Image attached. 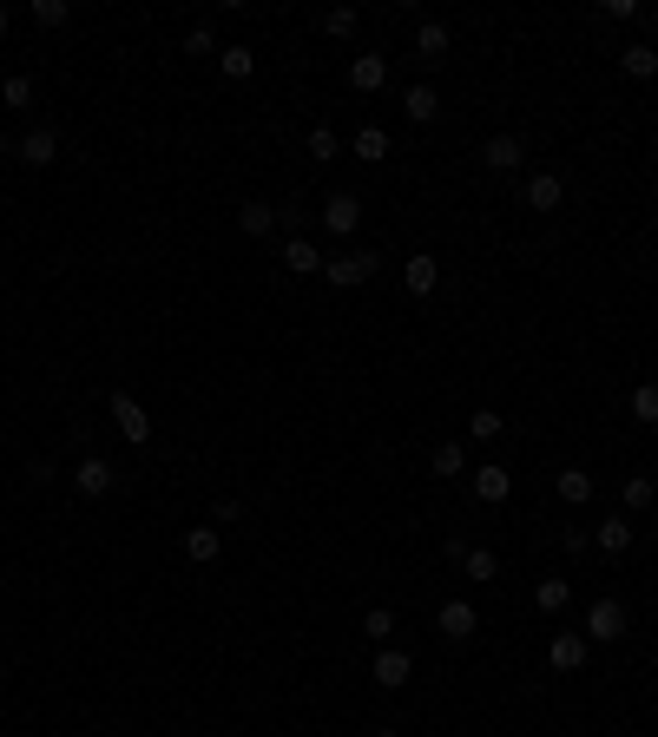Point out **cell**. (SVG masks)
<instances>
[{
	"instance_id": "cell-2",
	"label": "cell",
	"mask_w": 658,
	"mask_h": 737,
	"mask_svg": "<svg viewBox=\"0 0 658 737\" xmlns=\"http://www.w3.org/2000/svg\"><path fill=\"white\" fill-rule=\"evenodd\" d=\"M323 270H329V283H336V290H362V283L382 270V257H376V251H343V257H329Z\"/></svg>"
},
{
	"instance_id": "cell-19",
	"label": "cell",
	"mask_w": 658,
	"mask_h": 737,
	"mask_svg": "<svg viewBox=\"0 0 658 737\" xmlns=\"http://www.w3.org/2000/svg\"><path fill=\"white\" fill-rule=\"evenodd\" d=\"M237 224H244L251 237H270V231H277V204H264V198H244V204H237Z\"/></svg>"
},
{
	"instance_id": "cell-21",
	"label": "cell",
	"mask_w": 658,
	"mask_h": 737,
	"mask_svg": "<svg viewBox=\"0 0 658 737\" xmlns=\"http://www.w3.org/2000/svg\"><path fill=\"white\" fill-rule=\"evenodd\" d=\"M553 487H560L566 507H586V501H593V474H586V468H560V481H553Z\"/></svg>"
},
{
	"instance_id": "cell-25",
	"label": "cell",
	"mask_w": 658,
	"mask_h": 737,
	"mask_svg": "<svg viewBox=\"0 0 658 737\" xmlns=\"http://www.w3.org/2000/svg\"><path fill=\"white\" fill-rule=\"evenodd\" d=\"M461 573H468V580H494V573H501V560H494L487 547H468V553H461Z\"/></svg>"
},
{
	"instance_id": "cell-17",
	"label": "cell",
	"mask_w": 658,
	"mask_h": 737,
	"mask_svg": "<svg viewBox=\"0 0 658 737\" xmlns=\"http://www.w3.org/2000/svg\"><path fill=\"white\" fill-rule=\"evenodd\" d=\"M527 204H533V211H560V204H566V185H560L553 172H533V178H527Z\"/></svg>"
},
{
	"instance_id": "cell-38",
	"label": "cell",
	"mask_w": 658,
	"mask_h": 737,
	"mask_svg": "<svg viewBox=\"0 0 658 737\" xmlns=\"http://www.w3.org/2000/svg\"><path fill=\"white\" fill-rule=\"evenodd\" d=\"M376 737H402V731H376Z\"/></svg>"
},
{
	"instance_id": "cell-39",
	"label": "cell",
	"mask_w": 658,
	"mask_h": 737,
	"mask_svg": "<svg viewBox=\"0 0 658 737\" xmlns=\"http://www.w3.org/2000/svg\"><path fill=\"white\" fill-rule=\"evenodd\" d=\"M652 540H658V520H652Z\"/></svg>"
},
{
	"instance_id": "cell-27",
	"label": "cell",
	"mask_w": 658,
	"mask_h": 737,
	"mask_svg": "<svg viewBox=\"0 0 658 737\" xmlns=\"http://www.w3.org/2000/svg\"><path fill=\"white\" fill-rule=\"evenodd\" d=\"M257 73V53L251 47H224V79H251Z\"/></svg>"
},
{
	"instance_id": "cell-29",
	"label": "cell",
	"mask_w": 658,
	"mask_h": 737,
	"mask_svg": "<svg viewBox=\"0 0 658 737\" xmlns=\"http://www.w3.org/2000/svg\"><path fill=\"white\" fill-rule=\"evenodd\" d=\"M323 33H329V40H349V33H356V7H329Z\"/></svg>"
},
{
	"instance_id": "cell-28",
	"label": "cell",
	"mask_w": 658,
	"mask_h": 737,
	"mask_svg": "<svg viewBox=\"0 0 658 737\" xmlns=\"http://www.w3.org/2000/svg\"><path fill=\"white\" fill-rule=\"evenodd\" d=\"M356 158H389V132H382V126H362L356 132Z\"/></svg>"
},
{
	"instance_id": "cell-7",
	"label": "cell",
	"mask_w": 658,
	"mask_h": 737,
	"mask_svg": "<svg viewBox=\"0 0 658 737\" xmlns=\"http://www.w3.org/2000/svg\"><path fill=\"white\" fill-rule=\"evenodd\" d=\"M73 487L86 494V501H99V494H112V487H119V468H112V461H99V455H86V461L73 468Z\"/></svg>"
},
{
	"instance_id": "cell-36",
	"label": "cell",
	"mask_w": 658,
	"mask_h": 737,
	"mask_svg": "<svg viewBox=\"0 0 658 737\" xmlns=\"http://www.w3.org/2000/svg\"><path fill=\"white\" fill-rule=\"evenodd\" d=\"M185 53H218V33H211V27H191L185 33Z\"/></svg>"
},
{
	"instance_id": "cell-20",
	"label": "cell",
	"mask_w": 658,
	"mask_h": 737,
	"mask_svg": "<svg viewBox=\"0 0 658 737\" xmlns=\"http://www.w3.org/2000/svg\"><path fill=\"white\" fill-rule=\"evenodd\" d=\"M402 112L415 119V126H435V112H441L435 86H408V93H402Z\"/></svg>"
},
{
	"instance_id": "cell-1",
	"label": "cell",
	"mask_w": 658,
	"mask_h": 737,
	"mask_svg": "<svg viewBox=\"0 0 658 737\" xmlns=\"http://www.w3.org/2000/svg\"><path fill=\"white\" fill-rule=\"evenodd\" d=\"M626 626H632L626 599H593V606H586V645H612V639H626Z\"/></svg>"
},
{
	"instance_id": "cell-10",
	"label": "cell",
	"mask_w": 658,
	"mask_h": 737,
	"mask_svg": "<svg viewBox=\"0 0 658 737\" xmlns=\"http://www.w3.org/2000/svg\"><path fill=\"white\" fill-rule=\"evenodd\" d=\"M349 86H356V93H382V86H389V60H382V53H356V60H349Z\"/></svg>"
},
{
	"instance_id": "cell-30",
	"label": "cell",
	"mask_w": 658,
	"mask_h": 737,
	"mask_svg": "<svg viewBox=\"0 0 658 737\" xmlns=\"http://www.w3.org/2000/svg\"><path fill=\"white\" fill-rule=\"evenodd\" d=\"M501 428H507V422L494 415V408H474V415H468V435H474V441H494Z\"/></svg>"
},
{
	"instance_id": "cell-13",
	"label": "cell",
	"mask_w": 658,
	"mask_h": 737,
	"mask_svg": "<svg viewBox=\"0 0 658 737\" xmlns=\"http://www.w3.org/2000/svg\"><path fill=\"white\" fill-rule=\"evenodd\" d=\"M593 547L606 553V560H619V553L632 547V520H626V514H606V520L593 527Z\"/></svg>"
},
{
	"instance_id": "cell-11",
	"label": "cell",
	"mask_w": 658,
	"mask_h": 737,
	"mask_svg": "<svg viewBox=\"0 0 658 737\" xmlns=\"http://www.w3.org/2000/svg\"><path fill=\"white\" fill-rule=\"evenodd\" d=\"M586 652H593V645H586V632H560V639L547 645V665H553V672H580Z\"/></svg>"
},
{
	"instance_id": "cell-18",
	"label": "cell",
	"mask_w": 658,
	"mask_h": 737,
	"mask_svg": "<svg viewBox=\"0 0 658 737\" xmlns=\"http://www.w3.org/2000/svg\"><path fill=\"white\" fill-rule=\"evenodd\" d=\"M218 553H224V534H218V527H191V534H185V560H191V566H211Z\"/></svg>"
},
{
	"instance_id": "cell-5",
	"label": "cell",
	"mask_w": 658,
	"mask_h": 737,
	"mask_svg": "<svg viewBox=\"0 0 658 737\" xmlns=\"http://www.w3.org/2000/svg\"><path fill=\"white\" fill-rule=\"evenodd\" d=\"M435 632L441 639H474V632H481V612H474V599H448V606L435 612Z\"/></svg>"
},
{
	"instance_id": "cell-22",
	"label": "cell",
	"mask_w": 658,
	"mask_h": 737,
	"mask_svg": "<svg viewBox=\"0 0 658 737\" xmlns=\"http://www.w3.org/2000/svg\"><path fill=\"white\" fill-rule=\"evenodd\" d=\"M619 73H626V79H652L658 73V53L645 47V40H639V47H619Z\"/></svg>"
},
{
	"instance_id": "cell-16",
	"label": "cell",
	"mask_w": 658,
	"mask_h": 737,
	"mask_svg": "<svg viewBox=\"0 0 658 737\" xmlns=\"http://www.w3.org/2000/svg\"><path fill=\"white\" fill-rule=\"evenodd\" d=\"M415 60L422 66L448 60V27H441V20H422V27H415Z\"/></svg>"
},
{
	"instance_id": "cell-37",
	"label": "cell",
	"mask_w": 658,
	"mask_h": 737,
	"mask_svg": "<svg viewBox=\"0 0 658 737\" xmlns=\"http://www.w3.org/2000/svg\"><path fill=\"white\" fill-rule=\"evenodd\" d=\"M7 27H14V14H7V7H0V40H7Z\"/></svg>"
},
{
	"instance_id": "cell-26",
	"label": "cell",
	"mask_w": 658,
	"mask_h": 737,
	"mask_svg": "<svg viewBox=\"0 0 658 737\" xmlns=\"http://www.w3.org/2000/svg\"><path fill=\"white\" fill-rule=\"evenodd\" d=\"M362 632H369L376 645H389V632H395V612H389V606H369V612H362Z\"/></svg>"
},
{
	"instance_id": "cell-23",
	"label": "cell",
	"mask_w": 658,
	"mask_h": 737,
	"mask_svg": "<svg viewBox=\"0 0 658 737\" xmlns=\"http://www.w3.org/2000/svg\"><path fill=\"white\" fill-rule=\"evenodd\" d=\"M435 474L448 481V474H468V448L461 441H435Z\"/></svg>"
},
{
	"instance_id": "cell-9",
	"label": "cell",
	"mask_w": 658,
	"mask_h": 737,
	"mask_svg": "<svg viewBox=\"0 0 658 737\" xmlns=\"http://www.w3.org/2000/svg\"><path fill=\"white\" fill-rule=\"evenodd\" d=\"M487 172H520V158H527V145H520V132H494V139L481 145Z\"/></svg>"
},
{
	"instance_id": "cell-12",
	"label": "cell",
	"mask_w": 658,
	"mask_h": 737,
	"mask_svg": "<svg viewBox=\"0 0 658 737\" xmlns=\"http://www.w3.org/2000/svg\"><path fill=\"white\" fill-rule=\"evenodd\" d=\"M277 264H283V270H290V277H316V270H323V264H329V257H323V251H316L310 237H290V244H283V257H277Z\"/></svg>"
},
{
	"instance_id": "cell-35",
	"label": "cell",
	"mask_w": 658,
	"mask_h": 737,
	"mask_svg": "<svg viewBox=\"0 0 658 737\" xmlns=\"http://www.w3.org/2000/svg\"><path fill=\"white\" fill-rule=\"evenodd\" d=\"M33 20L40 27H66V0H33Z\"/></svg>"
},
{
	"instance_id": "cell-14",
	"label": "cell",
	"mask_w": 658,
	"mask_h": 737,
	"mask_svg": "<svg viewBox=\"0 0 658 737\" xmlns=\"http://www.w3.org/2000/svg\"><path fill=\"white\" fill-rule=\"evenodd\" d=\"M507 494H514V474H507V468H494V461H487V468H474V501L501 507Z\"/></svg>"
},
{
	"instance_id": "cell-24",
	"label": "cell",
	"mask_w": 658,
	"mask_h": 737,
	"mask_svg": "<svg viewBox=\"0 0 658 737\" xmlns=\"http://www.w3.org/2000/svg\"><path fill=\"white\" fill-rule=\"evenodd\" d=\"M566 599H573L566 580H540V586H533V606H540V612H566Z\"/></svg>"
},
{
	"instance_id": "cell-34",
	"label": "cell",
	"mask_w": 658,
	"mask_h": 737,
	"mask_svg": "<svg viewBox=\"0 0 658 737\" xmlns=\"http://www.w3.org/2000/svg\"><path fill=\"white\" fill-rule=\"evenodd\" d=\"M336 152H343V139L329 126H310V158H336Z\"/></svg>"
},
{
	"instance_id": "cell-15",
	"label": "cell",
	"mask_w": 658,
	"mask_h": 737,
	"mask_svg": "<svg viewBox=\"0 0 658 737\" xmlns=\"http://www.w3.org/2000/svg\"><path fill=\"white\" fill-rule=\"evenodd\" d=\"M402 283H408V297H435V283H441L435 257H428V251H415V257L402 264Z\"/></svg>"
},
{
	"instance_id": "cell-8",
	"label": "cell",
	"mask_w": 658,
	"mask_h": 737,
	"mask_svg": "<svg viewBox=\"0 0 658 737\" xmlns=\"http://www.w3.org/2000/svg\"><path fill=\"white\" fill-rule=\"evenodd\" d=\"M408 678H415V659H408V652H395V645H376V685H382V691H402Z\"/></svg>"
},
{
	"instance_id": "cell-33",
	"label": "cell",
	"mask_w": 658,
	"mask_h": 737,
	"mask_svg": "<svg viewBox=\"0 0 658 737\" xmlns=\"http://www.w3.org/2000/svg\"><path fill=\"white\" fill-rule=\"evenodd\" d=\"M0 99H7L14 112H20V106H33V79H27V73H14L7 86H0Z\"/></svg>"
},
{
	"instance_id": "cell-32",
	"label": "cell",
	"mask_w": 658,
	"mask_h": 737,
	"mask_svg": "<svg viewBox=\"0 0 658 737\" xmlns=\"http://www.w3.org/2000/svg\"><path fill=\"white\" fill-rule=\"evenodd\" d=\"M632 415H639V422H658V382H639V389H632Z\"/></svg>"
},
{
	"instance_id": "cell-31",
	"label": "cell",
	"mask_w": 658,
	"mask_h": 737,
	"mask_svg": "<svg viewBox=\"0 0 658 737\" xmlns=\"http://www.w3.org/2000/svg\"><path fill=\"white\" fill-rule=\"evenodd\" d=\"M652 501H658L652 474H632V481H626V507H632V514H639V507H652Z\"/></svg>"
},
{
	"instance_id": "cell-4",
	"label": "cell",
	"mask_w": 658,
	"mask_h": 737,
	"mask_svg": "<svg viewBox=\"0 0 658 737\" xmlns=\"http://www.w3.org/2000/svg\"><path fill=\"white\" fill-rule=\"evenodd\" d=\"M112 422H119V435H126L132 448H145V441H152V415H145L126 389H112Z\"/></svg>"
},
{
	"instance_id": "cell-3",
	"label": "cell",
	"mask_w": 658,
	"mask_h": 737,
	"mask_svg": "<svg viewBox=\"0 0 658 737\" xmlns=\"http://www.w3.org/2000/svg\"><path fill=\"white\" fill-rule=\"evenodd\" d=\"M14 158L27 165V172H47L53 158H60V132H53V126H33V132H20Z\"/></svg>"
},
{
	"instance_id": "cell-6",
	"label": "cell",
	"mask_w": 658,
	"mask_h": 737,
	"mask_svg": "<svg viewBox=\"0 0 658 737\" xmlns=\"http://www.w3.org/2000/svg\"><path fill=\"white\" fill-rule=\"evenodd\" d=\"M316 218L329 224V237H349V231H356V224H362V198H356V191H329V198H323V211H316Z\"/></svg>"
}]
</instances>
